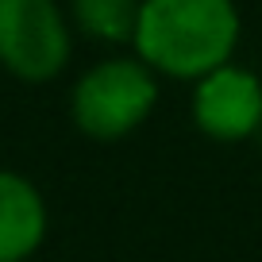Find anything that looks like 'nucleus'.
Returning a JSON list of instances; mask_svg holds the SVG:
<instances>
[{
    "mask_svg": "<svg viewBox=\"0 0 262 262\" xmlns=\"http://www.w3.org/2000/svg\"><path fill=\"white\" fill-rule=\"evenodd\" d=\"M239 35L235 0H143L131 47L150 74L201 81L231 62Z\"/></svg>",
    "mask_w": 262,
    "mask_h": 262,
    "instance_id": "nucleus-1",
    "label": "nucleus"
},
{
    "mask_svg": "<svg viewBox=\"0 0 262 262\" xmlns=\"http://www.w3.org/2000/svg\"><path fill=\"white\" fill-rule=\"evenodd\" d=\"M158 77L139 58H104L89 66L70 89V120L89 139H123L150 120Z\"/></svg>",
    "mask_w": 262,
    "mask_h": 262,
    "instance_id": "nucleus-2",
    "label": "nucleus"
},
{
    "mask_svg": "<svg viewBox=\"0 0 262 262\" xmlns=\"http://www.w3.org/2000/svg\"><path fill=\"white\" fill-rule=\"evenodd\" d=\"M70 19L58 0H0V66L19 81H50L70 62Z\"/></svg>",
    "mask_w": 262,
    "mask_h": 262,
    "instance_id": "nucleus-3",
    "label": "nucleus"
},
{
    "mask_svg": "<svg viewBox=\"0 0 262 262\" xmlns=\"http://www.w3.org/2000/svg\"><path fill=\"white\" fill-rule=\"evenodd\" d=\"M189 112L201 135L216 143H239L262 127V81L258 74L228 62L193 85Z\"/></svg>",
    "mask_w": 262,
    "mask_h": 262,
    "instance_id": "nucleus-4",
    "label": "nucleus"
},
{
    "mask_svg": "<svg viewBox=\"0 0 262 262\" xmlns=\"http://www.w3.org/2000/svg\"><path fill=\"white\" fill-rule=\"evenodd\" d=\"M47 239V201L16 170H0V262H27Z\"/></svg>",
    "mask_w": 262,
    "mask_h": 262,
    "instance_id": "nucleus-5",
    "label": "nucleus"
},
{
    "mask_svg": "<svg viewBox=\"0 0 262 262\" xmlns=\"http://www.w3.org/2000/svg\"><path fill=\"white\" fill-rule=\"evenodd\" d=\"M143 0H70V19L89 39L100 42H131L139 24Z\"/></svg>",
    "mask_w": 262,
    "mask_h": 262,
    "instance_id": "nucleus-6",
    "label": "nucleus"
},
{
    "mask_svg": "<svg viewBox=\"0 0 262 262\" xmlns=\"http://www.w3.org/2000/svg\"><path fill=\"white\" fill-rule=\"evenodd\" d=\"M258 139H262V127H258Z\"/></svg>",
    "mask_w": 262,
    "mask_h": 262,
    "instance_id": "nucleus-7",
    "label": "nucleus"
}]
</instances>
